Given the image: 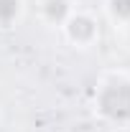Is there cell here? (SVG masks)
<instances>
[{"instance_id":"6da1fadb","label":"cell","mask_w":130,"mask_h":132,"mask_svg":"<svg viewBox=\"0 0 130 132\" xmlns=\"http://www.w3.org/2000/svg\"><path fill=\"white\" fill-rule=\"evenodd\" d=\"M95 114L110 125L128 130L130 127V74L128 71H107L99 76L92 94Z\"/></svg>"},{"instance_id":"7a4b0ae2","label":"cell","mask_w":130,"mask_h":132,"mask_svg":"<svg viewBox=\"0 0 130 132\" xmlns=\"http://www.w3.org/2000/svg\"><path fill=\"white\" fill-rule=\"evenodd\" d=\"M61 33L74 48H92L99 41V20L89 10H74L61 26Z\"/></svg>"},{"instance_id":"3957f363","label":"cell","mask_w":130,"mask_h":132,"mask_svg":"<svg viewBox=\"0 0 130 132\" xmlns=\"http://www.w3.org/2000/svg\"><path fill=\"white\" fill-rule=\"evenodd\" d=\"M74 10V0H38V18L54 28H61Z\"/></svg>"},{"instance_id":"277c9868","label":"cell","mask_w":130,"mask_h":132,"mask_svg":"<svg viewBox=\"0 0 130 132\" xmlns=\"http://www.w3.org/2000/svg\"><path fill=\"white\" fill-rule=\"evenodd\" d=\"M26 13V0H0V31H10Z\"/></svg>"},{"instance_id":"5b68a950","label":"cell","mask_w":130,"mask_h":132,"mask_svg":"<svg viewBox=\"0 0 130 132\" xmlns=\"http://www.w3.org/2000/svg\"><path fill=\"white\" fill-rule=\"evenodd\" d=\"M105 13L115 28H128L130 26V0H105Z\"/></svg>"},{"instance_id":"8992f818","label":"cell","mask_w":130,"mask_h":132,"mask_svg":"<svg viewBox=\"0 0 130 132\" xmlns=\"http://www.w3.org/2000/svg\"><path fill=\"white\" fill-rule=\"evenodd\" d=\"M122 33H125V38H128V43H130V26H128V28H122Z\"/></svg>"}]
</instances>
